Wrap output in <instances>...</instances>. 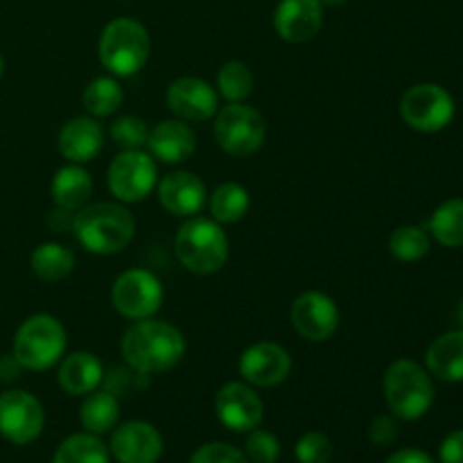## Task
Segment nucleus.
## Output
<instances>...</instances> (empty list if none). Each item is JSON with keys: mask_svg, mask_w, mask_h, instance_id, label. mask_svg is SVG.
<instances>
[{"mask_svg": "<svg viewBox=\"0 0 463 463\" xmlns=\"http://www.w3.org/2000/svg\"><path fill=\"white\" fill-rule=\"evenodd\" d=\"M294 457L298 463H330L333 443L321 432H306L294 446Z\"/></svg>", "mask_w": 463, "mask_h": 463, "instance_id": "72a5a7b5", "label": "nucleus"}, {"mask_svg": "<svg viewBox=\"0 0 463 463\" xmlns=\"http://www.w3.org/2000/svg\"><path fill=\"white\" fill-rule=\"evenodd\" d=\"M425 369L443 383H463V330H450L430 344Z\"/></svg>", "mask_w": 463, "mask_h": 463, "instance_id": "4be33fe9", "label": "nucleus"}, {"mask_svg": "<svg viewBox=\"0 0 463 463\" xmlns=\"http://www.w3.org/2000/svg\"><path fill=\"white\" fill-rule=\"evenodd\" d=\"M217 89L226 102H244L253 93V72L244 61H226L217 72Z\"/></svg>", "mask_w": 463, "mask_h": 463, "instance_id": "7c9ffc66", "label": "nucleus"}, {"mask_svg": "<svg viewBox=\"0 0 463 463\" xmlns=\"http://www.w3.org/2000/svg\"><path fill=\"white\" fill-rule=\"evenodd\" d=\"M244 455L251 463H276L280 457V443L276 434L267 430H251L244 443Z\"/></svg>", "mask_w": 463, "mask_h": 463, "instance_id": "473e14b6", "label": "nucleus"}, {"mask_svg": "<svg viewBox=\"0 0 463 463\" xmlns=\"http://www.w3.org/2000/svg\"><path fill=\"white\" fill-rule=\"evenodd\" d=\"M152 50L147 27L136 18H113L98 41V57L113 77H131L145 68Z\"/></svg>", "mask_w": 463, "mask_h": 463, "instance_id": "39448f33", "label": "nucleus"}, {"mask_svg": "<svg viewBox=\"0 0 463 463\" xmlns=\"http://www.w3.org/2000/svg\"><path fill=\"white\" fill-rule=\"evenodd\" d=\"M292 324L307 342H328L339 328L337 303L324 292H303L292 303Z\"/></svg>", "mask_w": 463, "mask_h": 463, "instance_id": "4468645a", "label": "nucleus"}, {"mask_svg": "<svg viewBox=\"0 0 463 463\" xmlns=\"http://www.w3.org/2000/svg\"><path fill=\"white\" fill-rule=\"evenodd\" d=\"M109 190L122 203L143 202L158 184L156 158L145 149L120 152L109 165Z\"/></svg>", "mask_w": 463, "mask_h": 463, "instance_id": "1a4fd4ad", "label": "nucleus"}, {"mask_svg": "<svg viewBox=\"0 0 463 463\" xmlns=\"http://www.w3.org/2000/svg\"><path fill=\"white\" fill-rule=\"evenodd\" d=\"M111 301L125 319H152L163 303V285L152 271L127 269L113 283Z\"/></svg>", "mask_w": 463, "mask_h": 463, "instance_id": "9d476101", "label": "nucleus"}, {"mask_svg": "<svg viewBox=\"0 0 463 463\" xmlns=\"http://www.w3.org/2000/svg\"><path fill=\"white\" fill-rule=\"evenodd\" d=\"M455 99L443 86L425 81L405 90L401 98V118L420 134H437L455 118Z\"/></svg>", "mask_w": 463, "mask_h": 463, "instance_id": "6e6552de", "label": "nucleus"}, {"mask_svg": "<svg viewBox=\"0 0 463 463\" xmlns=\"http://www.w3.org/2000/svg\"><path fill=\"white\" fill-rule=\"evenodd\" d=\"M439 459L441 463H463V430H455L443 439Z\"/></svg>", "mask_w": 463, "mask_h": 463, "instance_id": "e433bc0d", "label": "nucleus"}, {"mask_svg": "<svg viewBox=\"0 0 463 463\" xmlns=\"http://www.w3.org/2000/svg\"><path fill=\"white\" fill-rule=\"evenodd\" d=\"M109 452L118 463H156L163 455V437L145 420H127L113 428Z\"/></svg>", "mask_w": 463, "mask_h": 463, "instance_id": "2eb2a0df", "label": "nucleus"}, {"mask_svg": "<svg viewBox=\"0 0 463 463\" xmlns=\"http://www.w3.org/2000/svg\"><path fill=\"white\" fill-rule=\"evenodd\" d=\"M147 152L156 161L167 163V165L185 163L197 152V136L190 129L188 122L179 120V118L163 120L154 129H149Z\"/></svg>", "mask_w": 463, "mask_h": 463, "instance_id": "6ab92c4d", "label": "nucleus"}, {"mask_svg": "<svg viewBox=\"0 0 463 463\" xmlns=\"http://www.w3.org/2000/svg\"><path fill=\"white\" fill-rule=\"evenodd\" d=\"M175 253L181 265L197 276L217 274L229 260V238L222 224L208 217H188L175 235Z\"/></svg>", "mask_w": 463, "mask_h": 463, "instance_id": "7ed1b4c3", "label": "nucleus"}, {"mask_svg": "<svg viewBox=\"0 0 463 463\" xmlns=\"http://www.w3.org/2000/svg\"><path fill=\"white\" fill-rule=\"evenodd\" d=\"M384 463H434V459L428 452L416 450V448H405V450L393 452Z\"/></svg>", "mask_w": 463, "mask_h": 463, "instance_id": "4c0bfd02", "label": "nucleus"}, {"mask_svg": "<svg viewBox=\"0 0 463 463\" xmlns=\"http://www.w3.org/2000/svg\"><path fill=\"white\" fill-rule=\"evenodd\" d=\"M57 380L59 387L71 396H89L104 383V366L95 353H71L61 357Z\"/></svg>", "mask_w": 463, "mask_h": 463, "instance_id": "412c9836", "label": "nucleus"}, {"mask_svg": "<svg viewBox=\"0 0 463 463\" xmlns=\"http://www.w3.org/2000/svg\"><path fill=\"white\" fill-rule=\"evenodd\" d=\"M120 420V401L116 393L109 389H95L89 396H84V402L80 407V423L84 432L90 434H107Z\"/></svg>", "mask_w": 463, "mask_h": 463, "instance_id": "b1692460", "label": "nucleus"}, {"mask_svg": "<svg viewBox=\"0 0 463 463\" xmlns=\"http://www.w3.org/2000/svg\"><path fill=\"white\" fill-rule=\"evenodd\" d=\"M21 371L23 369L21 364H18V360L12 355H3L0 357V383H14V380L21 378Z\"/></svg>", "mask_w": 463, "mask_h": 463, "instance_id": "58836bf2", "label": "nucleus"}, {"mask_svg": "<svg viewBox=\"0 0 463 463\" xmlns=\"http://www.w3.org/2000/svg\"><path fill=\"white\" fill-rule=\"evenodd\" d=\"M68 335L52 315H32L14 335V357L25 371H48L66 353Z\"/></svg>", "mask_w": 463, "mask_h": 463, "instance_id": "423d86ee", "label": "nucleus"}, {"mask_svg": "<svg viewBox=\"0 0 463 463\" xmlns=\"http://www.w3.org/2000/svg\"><path fill=\"white\" fill-rule=\"evenodd\" d=\"M249 206H251L249 190L235 181L217 185L211 194V202H208L211 215L217 224H235L247 215Z\"/></svg>", "mask_w": 463, "mask_h": 463, "instance_id": "a878e982", "label": "nucleus"}, {"mask_svg": "<svg viewBox=\"0 0 463 463\" xmlns=\"http://www.w3.org/2000/svg\"><path fill=\"white\" fill-rule=\"evenodd\" d=\"M120 353L127 366L138 373H165L184 360L185 337L167 321L143 319L122 335Z\"/></svg>", "mask_w": 463, "mask_h": 463, "instance_id": "f257e3e1", "label": "nucleus"}, {"mask_svg": "<svg viewBox=\"0 0 463 463\" xmlns=\"http://www.w3.org/2000/svg\"><path fill=\"white\" fill-rule=\"evenodd\" d=\"M457 321H459V326H461V330H463V298H461L459 306H457Z\"/></svg>", "mask_w": 463, "mask_h": 463, "instance_id": "a19ab883", "label": "nucleus"}, {"mask_svg": "<svg viewBox=\"0 0 463 463\" xmlns=\"http://www.w3.org/2000/svg\"><path fill=\"white\" fill-rule=\"evenodd\" d=\"M430 231L443 247H463V199L443 202L430 217Z\"/></svg>", "mask_w": 463, "mask_h": 463, "instance_id": "c85d7f7f", "label": "nucleus"}, {"mask_svg": "<svg viewBox=\"0 0 463 463\" xmlns=\"http://www.w3.org/2000/svg\"><path fill=\"white\" fill-rule=\"evenodd\" d=\"M396 416H387V414H380L371 420L369 425V439L371 443L375 446L384 448V446H392L393 441L398 439V425H396Z\"/></svg>", "mask_w": 463, "mask_h": 463, "instance_id": "c9c22d12", "label": "nucleus"}, {"mask_svg": "<svg viewBox=\"0 0 463 463\" xmlns=\"http://www.w3.org/2000/svg\"><path fill=\"white\" fill-rule=\"evenodd\" d=\"M109 459L111 452L98 434L80 432L59 443L52 463H109Z\"/></svg>", "mask_w": 463, "mask_h": 463, "instance_id": "bb28decb", "label": "nucleus"}, {"mask_svg": "<svg viewBox=\"0 0 463 463\" xmlns=\"http://www.w3.org/2000/svg\"><path fill=\"white\" fill-rule=\"evenodd\" d=\"M72 233L86 251L113 256L129 247L136 233V220L122 203H86L75 211Z\"/></svg>", "mask_w": 463, "mask_h": 463, "instance_id": "f03ea898", "label": "nucleus"}, {"mask_svg": "<svg viewBox=\"0 0 463 463\" xmlns=\"http://www.w3.org/2000/svg\"><path fill=\"white\" fill-rule=\"evenodd\" d=\"M389 251L393 258L401 262H416L420 258L428 256L430 251V235L425 229L414 224L398 226L392 235H389Z\"/></svg>", "mask_w": 463, "mask_h": 463, "instance_id": "c756f323", "label": "nucleus"}, {"mask_svg": "<svg viewBox=\"0 0 463 463\" xmlns=\"http://www.w3.org/2000/svg\"><path fill=\"white\" fill-rule=\"evenodd\" d=\"M50 194H52V202L57 203V208L75 213L89 203L90 194H93V179H90L89 170L81 167L80 163H68V165L59 167L57 175L52 176Z\"/></svg>", "mask_w": 463, "mask_h": 463, "instance_id": "5701e85b", "label": "nucleus"}, {"mask_svg": "<svg viewBox=\"0 0 463 463\" xmlns=\"http://www.w3.org/2000/svg\"><path fill=\"white\" fill-rule=\"evenodd\" d=\"M190 463H249L247 455L242 450H238L231 443H206V446L199 448L193 457H190Z\"/></svg>", "mask_w": 463, "mask_h": 463, "instance_id": "f704fd0d", "label": "nucleus"}, {"mask_svg": "<svg viewBox=\"0 0 463 463\" xmlns=\"http://www.w3.org/2000/svg\"><path fill=\"white\" fill-rule=\"evenodd\" d=\"M125 102V90L118 84L116 77H95L90 84H86L81 93V104L93 118H109L118 111Z\"/></svg>", "mask_w": 463, "mask_h": 463, "instance_id": "cd10ccee", "label": "nucleus"}, {"mask_svg": "<svg viewBox=\"0 0 463 463\" xmlns=\"http://www.w3.org/2000/svg\"><path fill=\"white\" fill-rule=\"evenodd\" d=\"M156 190L161 206L175 217H194L206 206V185L193 172H170L158 181Z\"/></svg>", "mask_w": 463, "mask_h": 463, "instance_id": "a211bd4d", "label": "nucleus"}, {"mask_svg": "<svg viewBox=\"0 0 463 463\" xmlns=\"http://www.w3.org/2000/svg\"><path fill=\"white\" fill-rule=\"evenodd\" d=\"M59 152L68 163H84L93 161L104 145V131L98 118L93 116H77L68 120L59 131Z\"/></svg>", "mask_w": 463, "mask_h": 463, "instance_id": "aec40b11", "label": "nucleus"}, {"mask_svg": "<svg viewBox=\"0 0 463 463\" xmlns=\"http://www.w3.org/2000/svg\"><path fill=\"white\" fill-rule=\"evenodd\" d=\"M238 369L244 383L251 387H279L292 373V355L276 342H256L244 348Z\"/></svg>", "mask_w": 463, "mask_h": 463, "instance_id": "f8f14e48", "label": "nucleus"}, {"mask_svg": "<svg viewBox=\"0 0 463 463\" xmlns=\"http://www.w3.org/2000/svg\"><path fill=\"white\" fill-rule=\"evenodd\" d=\"M45 411L39 398L23 389L0 393V437L14 446H27L41 437Z\"/></svg>", "mask_w": 463, "mask_h": 463, "instance_id": "9b49d317", "label": "nucleus"}, {"mask_svg": "<svg viewBox=\"0 0 463 463\" xmlns=\"http://www.w3.org/2000/svg\"><path fill=\"white\" fill-rule=\"evenodd\" d=\"M324 25V5L319 0H280L274 12V30L288 43L315 39Z\"/></svg>", "mask_w": 463, "mask_h": 463, "instance_id": "f3484780", "label": "nucleus"}, {"mask_svg": "<svg viewBox=\"0 0 463 463\" xmlns=\"http://www.w3.org/2000/svg\"><path fill=\"white\" fill-rule=\"evenodd\" d=\"M32 274L45 283H59L75 269V253L59 242H43L30 256Z\"/></svg>", "mask_w": 463, "mask_h": 463, "instance_id": "393cba45", "label": "nucleus"}, {"mask_svg": "<svg viewBox=\"0 0 463 463\" xmlns=\"http://www.w3.org/2000/svg\"><path fill=\"white\" fill-rule=\"evenodd\" d=\"M215 414L231 432H251L262 423L265 405L247 383H226L215 396Z\"/></svg>", "mask_w": 463, "mask_h": 463, "instance_id": "ddd939ff", "label": "nucleus"}, {"mask_svg": "<svg viewBox=\"0 0 463 463\" xmlns=\"http://www.w3.org/2000/svg\"><path fill=\"white\" fill-rule=\"evenodd\" d=\"M3 72H5V59L3 54H0V77H3Z\"/></svg>", "mask_w": 463, "mask_h": 463, "instance_id": "79ce46f5", "label": "nucleus"}, {"mask_svg": "<svg viewBox=\"0 0 463 463\" xmlns=\"http://www.w3.org/2000/svg\"><path fill=\"white\" fill-rule=\"evenodd\" d=\"M109 134H111L113 143H116L122 152H127V149H143L145 145H147L149 129L147 125H145V120H140V118L122 116L113 120Z\"/></svg>", "mask_w": 463, "mask_h": 463, "instance_id": "2f4dec72", "label": "nucleus"}, {"mask_svg": "<svg viewBox=\"0 0 463 463\" xmlns=\"http://www.w3.org/2000/svg\"><path fill=\"white\" fill-rule=\"evenodd\" d=\"M167 109L184 122H206L217 113V93L202 77H179L167 86Z\"/></svg>", "mask_w": 463, "mask_h": 463, "instance_id": "dca6fc26", "label": "nucleus"}, {"mask_svg": "<svg viewBox=\"0 0 463 463\" xmlns=\"http://www.w3.org/2000/svg\"><path fill=\"white\" fill-rule=\"evenodd\" d=\"M267 122L258 109L244 102H229L215 113V140L226 154L247 158L262 147Z\"/></svg>", "mask_w": 463, "mask_h": 463, "instance_id": "0eeeda50", "label": "nucleus"}, {"mask_svg": "<svg viewBox=\"0 0 463 463\" xmlns=\"http://www.w3.org/2000/svg\"><path fill=\"white\" fill-rule=\"evenodd\" d=\"M384 401L389 411L401 420H419L434 402L430 371L414 360H396L384 371Z\"/></svg>", "mask_w": 463, "mask_h": 463, "instance_id": "20e7f679", "label": "nucleus"}, {"mask_svg": "<svg viewBox=\"0 0 463 463\" xmlns=\"http://www.w3.org/2000/svg\"><path fill=\"white\" fill-rule=\"evenodd\" d=\"M321 5H328V7H339V5L348 3V0H319Z\"/></svg>", "mask_w": 463, "mask_h": 463, "instance_id": "ea45409f", "label": "nucleus"}]
</instances>
